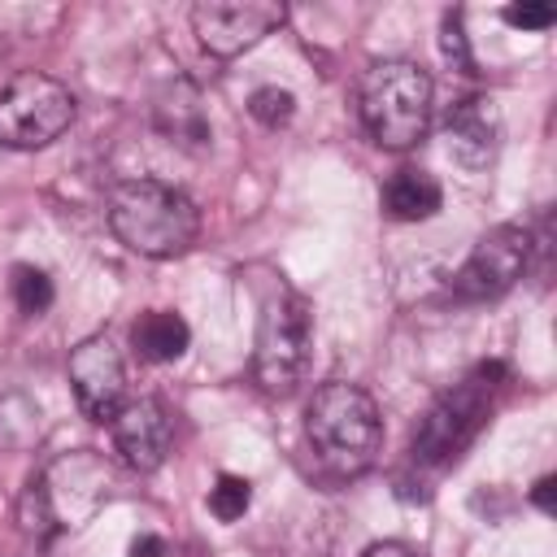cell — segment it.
<instances>
[{"instance_id":"obj_11","label":"cell","mask_w":557,"mask_h":557,"mask_svg":"<svg viewBox=\"0 0 557 557\" xmlns=\"http://www.w3.org/2000/svg\"><path fill=\"white\" fill-rule=\"evenodd\" d=\"M109 426H113V448L131 470H139V474L161 470V461L170 453V418H165L161 400H152V396L126 400Z\"/></svg>"},{"instance_id":"obj_10","label":"cell","mask_w":557,"mask_h":557,"mask_svg":"<svg viewBox=\"0 0 557 557\" xmlns=\"http://www.w3.org/2000/svg\"><path fill=\"white\" fill-rule=\"evenodd\" d=\"M444 148L461 170H470V174L487 170L496 161V148H500V109H496V100L461 96L444 113Z\"/></svg>"},{"instance_id":"obj_14","label":"cell","mask_w":557,"mask_h":557,"mask_svg":"<svg viewBox=\"0 0 557 557\" xmlns=\"http://www.w3.org/2000/svg\"><path fill=\"white\" fill-rule=\"evenodd\" d=\"M157 126H161V135H170V144H183V148H205L209 144V117L200 109V96L187 83L170 87L157 100Z\"/></svg>"},{"instance_id":"obj_18","label":"cell","mask_w":557,"mask_h":557,"mask_svg":"<svg viewBox=\"0 0 557 557\" xmlns=\"http://www.w3.org/2000/svg\"><path fill=\"white\" fill-rule=\"evenodd\" d=\"M440 52H444V61H448L457 74H474V52H470L461 13H444V22H440Z\"/></svg>"},{"instance_id":"obj_22","label":"cell","mask_w":557,"mask_h":557,"mask_svg":"<svg viewBox=\"0 0 557 557\" xmlns=\"http://www.w3.org/2000/svg\"><path fill=\"white\" fill-rule=\"evenodd\" d=\"M361 557H413L405 544H370Z\"/></svg>"},{"instance_id":"obj_9","label":"cell","mask_w":557,"mask_h":557,"mask_svg":"<svg viewBox=\"0 0 557 557\" xmlns=\"http://www.w3.org/2000/svg\"><path fill=\"white\" fill-rule=\"evenodd\" d=\"M70 383L83 418L113 422V413L126 405V361L122 348L109 335H91L70 352Z\"/></svg>"},{"instance_id":"obj_16","label":"cell","mask_w":557,"mask_h":557,"mask_svg":"<svg viewBox=\"0 0 557 557\" xmlns=\"http://www.w3.org/2000/svg\"><path fill=\"white\" fill-rule=\"evenodd\" d=\"M252 505V483L239 474H218V483L209 487V509L218 522H235L244 518V509Z\"/></svg>"},{"instance_id":"obj_13","label":"cell","mask_w":557,"mask_h":557,"mask_svg":"<svg viewBox=\"0 0 557 557\" xmlns=\"http://www.w3.org/2000/svg\"><path fill=\"white\" fill-rule=\"evenodd\" d=\"M131 344H135V352H139L144 361L165 366V361H178V357L187 352L191 331H187V322H183L178 313H170V309H148V313L135 318Z\"/></svg>"},{"instance_id":"obj_5","label":"cell","mask_w":557,"mask_h":557,"mask_svg":"<svg viewBox=\"0 0 557 557\" xmlns=\"http://www.w3.org/2000/svg\"><path fill=\"white\" fill-rule=\"evenodd\" d=\"M505 366L500 361H483L474 366L457 387H448L444 396H435V405L422 413L418 431H413V461L422 466H448L487 422L492 409V392L500 387Z\"/></svg>"},{"instance_id":"obj_6","label":"cell","mask_w":557,"mask_h":557,"mask_svg":"<svg viewBox=\"0 0 557 557\" xmlns=\"http://www.w3.org/2000/svg\"><path fill=\"white\" fill-rule=\"evenodd\" d=\"M74 122V96L65 83L39 70H22L0 87V144L4 148H48Z\"/></svg>"},{"instance_id":"obj_3","label":"cell","mask_w":557,"mask_h":557,"mask_svg":"<svg viewBox=\"0 0 557 557\" xmlns=\"http://www.w3.org/2000/svg\"><path fill=\"white\" fill-rule=\"evenodd\" d=\"M431 100H435L431 74L418 61H400V57L374 61L357 87V104H361V122H366L370 139L392 152L413 148L426 135Z\"/></svg>"},{"instance_id":"obj_15","label":"cell","mask_w":557,"mask_h":557,"mask_svg":"<svg viewBox=\"0 0 557 557\" xmlns=\"http://www.w3.org/2000/svg\"><path fill=\"white\" fill-rule=\"evenodd\" d=\"M9 287H13V305L26 313V318H35V313H44L48 305H52V278L44 274V270H35V265H13V278H9Z\"/></svg>"},{"instance_id":"obj_7","label":"cell","mask_w":557,"mask_h":557,"mask_svg":"<svg viewBox=\"0 0 557 557\" xmlns=\"http://www.w3.org/2000/svg\"><path fill=\"white\" fill-rule=\"evenodd\" d=\"M287 22L278 0H200L191 4V30L205 52L239 57Z\"/></svg>"},{"instance_id":"obj_1","label":"cell","mask_w":557,"mask_h":557,"mask_svg":"<svg viewBox=\"0 0 557 557\" xmlns=\"http://www.w3.org/2000/svg\"><path fill=\"white\" fill-rule=\"evenodd\" d=\"M109 231L139 257H178L200 235V209L161 178H126L109 191Z\"/></svg>"},{"instance_id":"obj_17","label":"cell","mask_w":557,"mask_h":557,"mask_svg":"<svg viewBox=\"0 0 557 557\" xmlns=\"http://www.w3.org/2000/svg\"><path fill=\"white\" fill-rule=\"evenodd\" d=\"M248 113H252L265 131H278V126H287V122L296 117V96H292L287 87H257V91L248 96Z\"/></svg>"},{"instance_id":"obj_2","label":"cell","mask_w":557,"mask_h":557,"mask_svg":"<svg viewBox=\"0 0 557 557\" xmlns=\"http://www.w3.org/2000/svg\"><path fill=\"white\" fill-rule=\"evenodd\" d=\"M305 435H309L313 457L331 474L352 479V474L374 466L379 444H383V418H379V405L366 387L335 379L309 396Z\"/></svg>"},{"instance_id":"obj_8","label":"cell","mask_w":557,"mask_h":557,"mask_svg":"<svg viewBox=\"0 0 557 557\" xmlns=\"http://www.w3.org/2000/svg\"><path fill=\"white\" fill-rule=\"evenodd\" d=\"M531 261V231L527 226H492L470 257L461 261V270L453 274V296L457 300H496L505 296L522 270Z\"/></svg>"},{"instance_id":"obj_12","label":"cell","mask_w":557,"mask_h":557,"mask_svg":"<svg viewBox=\"0 0 557 557\" xmlns=\"http://www.w3.org/2000/svg\"><path fill=\"white\" fill-rule=\"evenodd\" d=\"M440 205H444V187L426 170H396L383 183V209L396 222H426L440 213Z\"/></svg>"},{"instance_id":"obj_4","label":"cell","mask_w":557,"mask_h":557,"mask_svg":"<svg viewBox=\"0 0 557 557\" xmlns=\"http://www.w3.org/2000/svg\"><path fill=\"white\" fill-rule=\"evenodd\" d=\"M313 357V305L278 287L265 296L257 318V348H252V374L270 396H287L305 383Z\"/></svg>"},{"instance_id":"obj_21","label":"cell","mask_w":557,"mask_h":557,"mask_svg":"<svg viewBox=\"0 0 557 557\" xmlns=\"http://www.w3.org/2000/svg\"><path fill=\"white\" fill-rule=\"evenodd\" d=\"M553 487H557V479H553V474H544V479L535 483V492H531V500H535L544 513H553Z\"/></svg>"},{"instance_id":"obj_19","label":"cell","mask_w":557,"mask_h":557,"mask_svg":"<svg viewBox=\"0 0 557 557\" xmlns=\"http://www.w3.org/2000/svg\"><path fill=\"white\" fill-rule=\"evenodd\" d=\"M505 22L518 26V30H548L557 22V9L553 4H509Z\"/></svg>"},{"instance_id":"obj_20","label":"cell","mask_w":557,"mask_h":557,"mask_svg":"<svg viewBox=\"0 0 557 557\" xmlns=\"http://www.w3.org/2000/svg\"><path fill=\"white\" fill-rule=\"evenodd\" d=\"M131 557H165V540L161 535H139V540H131Z\"/></svg>"}]
</instances>
